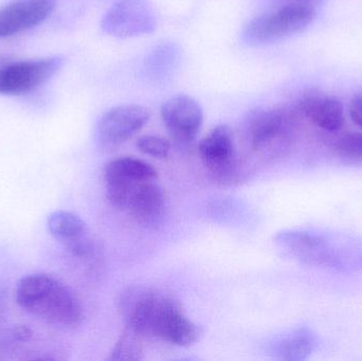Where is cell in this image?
<instances>
[{
	"label": "cell",
	"mask_w": 362,
	"mask_h": 361,
	"mask_svg": "<svg viewBox=\"0 0 362 361\" xmlns=\"http://www.w3.org/2000/svg\"><path fill=\"white\" fill-rule=\"evenodd\" d=\"M16 300L28 313L59 328H76L84 317L76 295L63 282L46 273L23 277L17 284Z\"/></svg>",
	"instance_id": "obj_1"
},
{
	"label": "cell",
	"mask_w": 362,
	"mask_h": 361,
	"mask_svg": "<svg viewBox=\"0 0 362 361\" xmlns=\"http://www.w3.org/2000/svg\"><path fill=\"white\" fill-rule=\"evenodd\" d=\"M317 10L297 4H279L251 19L243 32L249 46L272 44L305 30L316 18Z\"/></svg>",
	"instance_id": "obj_2"
},
{
	"label": "cell",
	"mask_w": 362,
	"mask_h": 361,
	"mask_svg": "<svg viewBox=\"0 0 362 361\" xmlns=\"http://www.w3.org/2000/svg\"><path fill=\"white\" fill-rule=\"evenodd\" d=\"M171 297L157 288L131 286L121 292L119 312L127 328L141 337L153 338L159 316Z\"/></svg>",
	"instance_id": "obj_3"
},
{
	"label": "cell",
	"mask_w": 362,
	"mask_h": 361,
	"mask_svg": "<svg viewBox=\"0 0 362 361\" xmlns=\"http://www.w3.org/2000/svg\"><path fill=\"white\" fill-rule=\"evenodd\" d=\"M293 125V114L284 108H257L245 120V136L255 152L266 154L286 141Z\"/></svg>",
	"instance_id": "obj_4"
},
{
	"label": "cell",
	"mask_w": 362,
	"mask_h": 361,
	"mask_svg": "<svg viewBox=\"0 0 362 361\" xmlns=\"http://www.w3.org/2000/svg\"><path fill=\"white\" fill-rule=\"evenodd\" d=\"M198 154L204 167L221 184L238 180V162L232 129L228 125L214 127L198 144Z\"/></svg>",
	"instance_id": "obj_5"
},
{
	"label": "cell",
	"mask_w": 362,
	"mask_h": 361,
	"mask_svg": "<svg viewBox=\"0 0 362 361\" xmlns=\"http://www.w3.org/2000/svg\"><path fill=\"white\" fill-rule=\"evenodd\" d=\"M101 27L119 38L153 33L157 28L156 13L146 0H119L104 15Z\"/></svg>",
	"instance_id": "obj_6"
},
{
	"label": "cell",
	"mask_w": 362,
	"mask_h": 361,
	"mask_svg": "<svg viewBox=\"0 0 362 361\" xmlns=\"http://www.w3.org/2000/svg\"><path fill=\"white\" fill-rule=\"evenodd\" d=\"M59 57L8 64L0 67V95H21L48 82L63 66Z\"/></svg>",
	"instance_id": "obj_7"
},
{
	"label": "cell",
	"mask_w": 362,
	"mask_h": 361,
	"mask_svg": "<svg viewBox=\"0 0 362 361\" xmlns=\"http://www.w3.org/2000/svg\"><path fill=\"white\" fill-rule=\"evenodd\" d=\"M150 119L151 110L138 104L110 108L98 123V142L103 148H118L141 131Z\"/></svg>",
	"instance_id": "obj_8"
},
{
	"label": "cell",
	"mask_w": 362,
	"mask_h": 361,
	"mask_svg": "<svg viewBox=\"0 0 362 361\" xmlns=\"http://www.w3.org/2000/svg\"><path fill=\"white\" fill-rule=\"evenodd\" d=\"M165 192L157 179L140 182L125 193L120 209L141 226L155 228L163 222L165 213Z\"/></svg>",
	"instance_id": "obj_9"
},
{
	"label": "cell",
	"mask_w": 362,
	"mask_h": 361,
	"mask_svg": "<svg viewBox=\"0 0 362 361\" xmlns=\"http://www.w3.org/2000/svg\"><path fill=\"white\" fill-rule=\"evenodd\" d=\"M104 177L108 201L118 208L131 187L146 180L157 179L158 173L152 165L141 159L120 157L106 165Z\"/></svg>",
	"instance_id": "obj_10"
},
{
	"label": "cell",
	"mask_w": 362,
	"mask_h": 361,
	"mask_svg": "<svg viewBox=\"0 0 362 361\" xmlns=\"http://www.w3.org/2000/svg\"><path fill=\"white\" fill-rule=\"evenodd\" d=\"M160 114L170 135L181 143L193 142L204 122L202 107L189 95H180L168 100L161 107Z\"/></svg>",
	"instance_id": "obj_11"
},
{
	"label": "cell",
	"mask_w": 362,
	"mask_h": 361,
	"mask_svg": "<svg viewBox=\"0 0 362 361\" xmlns=\"http://www.w3.org/2000/svg\"><path fill=\"white\" fill-rule=\"evenodd\" d=\"M57 0H13L0 8V40L32 29L46 20Z\"/></svg>",
	"instance_id": "obj_12"
},
{
	"label": "cell",
	"mask_w": 362,
	"mask_h": 361,
	"mask_svg": "<svg viewBox=\"0 0 362 361\" xmlns=\"http://www.w3.org/2000/svg\"><path fill=\"white\" fill-rule=\"evenodd\" d=\"M274 243L287 256L308 264L333 266L335 260L327 252L321 237L304 231L286 230L278 233Z\"/></svg>",
	"instance_id": "obj_13"
},
{
	"label": "cell",
	"mask_w": 362,
	"mask_h": 361,
	"mask_svg": "<svg viewBox=\"0 0 362 361\" xmlns=\"http://www.w3.org/2000/svg\"><path fill=\"white\" fill-rule=\"evenodd\" d=\"M200 334L199 326L183 313L177 301L172 297L157 321L153 338L185 348L195 343Z\"/></svg>",
	"instance_id": "obj_14"
},
{
	"label": "cell",
	"mask_w": 362,
	"mask_h": 361,
	"mask_svg": "<svg viewBox=\"0 0 362 361\" xmlns=\"http://www.w3.org/2000/svg\"><path fill=\"white\" fill-rule=\"evenodd\" d=\"M297 108L302 116L325 131H338L344 126V105L331 95L306 93L300 99Z\"/></svg>",
	"instance_id": "obj_15"
},
{
	"label": "cell",
	"mask_w": 362,
	"mask_h": 361,
	"mask_svg": "<svg viewBox=\"0 0 362 361\" xmlns=\"http://www.w3.org/2000/svg\"><path fill=\"white\" fill-rule=\"evenodd\" d=\"M315 338L308 330H298L270 343L269 353L276 360H305L314 351Z\"/></svg>",
	"instance_id": "obj_16"
},
{
	"label": "cell",
	"mask_w": 362,
	"mask_h": 361,
	"mask_svg": "<svg viewBox=\"0 0 362 361\" xmlns=\"http://www.w3.org/2000/svg\"><path fill=\"white\" fill-rule=\"evenodd\" d=\"M49 232L69 247L86 239L87 225L80 216L69 211L52 212L47 220Z\"/></svg>",
	"instance_id": "obj_17"
},
{
	"label": "cell",
	"mask_w": 362,
	"mask_h": 361,
	"mask_svg": "<svg viewBox=\"0 0 362 361\" xmlns=\"http://www.w3.org/2000/svg\"><path fill=\"white\" fill-rule=\"evenodd\" d=\"M180 48L173 42H163L155 47L146 59V71L148 78L161 81L171 76L180 63Z\"/></svg>",
	"instance_id": "obj_18"
},
{
	"label": "cell",
	"mask_w": 362,
	"mask_h": 361,
	"mask_svg": "<svg viewBox=\"0 0 362 361\" xmlns=\"http://www.w3.org/2000/svg\"><path fill=\"white\" fill-rule=\"evenodd\" d=\"M141 338L139 334L131 329H125L116 345L112 349L108 360L139 361L144 358Z\"/></svg>",
	"instance_id": "obj_19"
},
{
	"label": "cell",
	"mask_w": 362,
	"mask_h": 361,
	"mask_svg": "<svg viewBox=\"0 0 362 361\" xmlns=\"http://www.w3.org/2000/svg\"><path fill=\"white\" fill-rule=\"evenodd\" d=\"M136 146L144 155L158 159L167 158L171 150V143L169 140L160 136H142L138 138Z\"/></svg>",
	"instance_id": "obj_20"
},
{
	"label": "cell",
	"mask_w": 362,
	"mask_h": 361,
	"mask_svg": "<svg viewBox=\"0 0 362 361\" xmlns=\"http://www.w3.org/2000/svg\"><path fill=\"white\" fill-rule=\"evenodd\" d=\"M335 148L346 157H362V134H344L335 142Z\"/></svg>",
	"instance_id": "obj_21"
},
{
	"label": "cell",
	"mask_w": 362,
	"mask_h": 361,
	"mask_svg": "<svg viewBox=\"0 0 362 361\" xmlns=\"http://www.w3.org/2000/svg\"><path fill=\"white\" fill-rule=\"evenodd\" d=\"M350 116L354 123L362 127V93L355 95L351 101Z\"/></svg>",
	"instance_id": "obj_22"
},
{
	"label": "cell",
	"mask_w": 362,
	"mask_h": 361,
	"mask_svg": "<svg viewBox=\"0 0 362 361\" xmlns=\"http://www.w3.org/2000/svg\"><path fill=\"white\" fill-rule=\"evenodd\" d=\"M276 6L279 4H297V6H310L318 8L325 0H274Z\"/></svg>",
	"instance_id": "obj_23"
},
{
	"label": "cell",
	"mask_w": 362,
	"mask_h": 361,
	"mask_svg": "<svg viewBox=\"0 0 362 361\" xmlns=\"http://www.w3.org/2000/svg\"><path fill=\"white\" fill-rule=\"evenodd\" d=\"M32 332L28 326H17L13 331L12 337L15 341L18 343H25L31 338Z\"/></svg>",
	"instance_id": "obj_24"
},
{
	"label": "cell",
	"mask_w": 362,
	"mask_h": 361,
	"mask_svg": "<svg viewBox=\"0 0 362 361\" xmlns=\"http://www.w3.org/2000/svg\"><path fill=\"white\" fill-rule=\"evenodd\" d=\"M4 292L0 290V316H1L2 313V305H4Z\"/></svg>",
	"instance_id": "obj_25"
}]
</instances>
